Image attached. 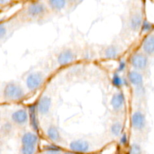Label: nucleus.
Instances as JSON below:
<instances>
[{"label": "nucleus", "instance_id": "f257e3e1", "mask_svg": "<svg viewBox=\"0 0 154 154\" xmlns=\"http://www.w3.org/2000/svg\"><path fill=\"white\" fill-rule=\"evenodd\" d=\"M25 96L23 89L16 82H10L6 84L3 90V96L8 101H19Z\"/></svg>", "mask_w": 154, "mask_h": 154}, {"label": "nucleus", "instance_id": "f03ea898", "mask_svg": "<svg viewBox=\"0 0 154 154\" xmlns=\"http://www.w3.org/2000/svg\"><path fill=\"white\" fill-rule=\"evenodd\" d=\"M45 82V75L41 72H33L27 75L26 85L30 91H35L42 86Z\"/></svg>", "mask_w": 154, "mask_h": 154}, {"label": "nucleus", "instance_id": "7ed1b4c3", "mask_svg": "<svg viewBox=\"0 0 154 154\" xmlns=\"http://www.w3.org/2000/svg\"><path fill=\"white\" fill-rule=\"evenodd\" d=\"M47 7L44 3L40 2H33L29 4L26 9V14L32 19L42 17L47 12Z\"/></svg>", "mask_w": 154, "mask_h": 154}, {"label": "nucleus", "instance_id": "20e7f679", "mask_svg": "<svg viewBox=\"0 0 154 154\" xmlns=\"http://www.w3.org/2000/svg\"><path fill=\"white\" fill-rule=\"evenodd\" d=\"M51 107H52V99L50 96H42L39 99L36 105V110L37 113L42 117H47L49 115L51 111Z\"/></svg>", "mask_w": 154, "mask_h": 154}, {"label": "nucleus", "instance_id": "39448f33", "mask_svg": "<svg viewBox=\"0 0 154 154\" xmlns=\"http://www.w3.org/2000/svg\"><path fill=\"white\" fill-rule=\"evenodd\" d=\"M11 120L15 125L19 126H25L29 120L28 111L25 108H20L11 114Z\"/></svg>", "mask_w": 154, "mask_h": 154}, {"label": "nucleus", "instance_id": "423d86ee", "mask_svg": "<svg viewBox=\"0 0 154 154\" xmlns=\"http://www.w3.org/2000/svg\"><path fill=\"white\" fill-rule=\"evenodd\" d=\"M69 148L75 153H84L90 150V144L84 139L74 140L69 144Z\"/></svg>", "mask_w": 154, "mask_h": 154}, {"label": "nucleus", "instance_id": "0eeeda50", "mask_svg": "<svg viewBox=\"0 0 154 154\" xmlns=\"http://www.w3.org/2000/svg\"><path fill=\"white\" fill-rule=\"evenodd\" d=\"M76 58V55L74 53L72 50L67 48L59 54L58 57H57V62H58L60 66H67V65L70 64Z\"/></svg>", "mask_w": 154, "mask_h": 154}, {"label": "nucleus", "instance_id": "6e6552de", "mask_svg": "<svg viewBox=\"0 0 154 154\" xmlns=\"http://www.w3.org/2000/svg\"><path fill=\"white\" fill-rule=\"evenodd\" d=\"M131 64L138 70H143L147 66V58L141 53H136L131 57Z\"/></svg>", "mask_w": 154, "mask_h": 154}, {"label": "nucleus", "instance_id": "1a4fd4ad", "mask_svg": "<svg viewBox=\"0 0 154 154\" xmlns=\"http://www.w3.org/2000/svg\"><path fill=\"white\" fill-rule=\"evenodd\" d=\"M131 122H132V128L137 131L142 130L145 127V117L141 111H137L134 112L132 114Z\"/></svg>", "mask_w": 154, "mask_h": 154}, {"label": "nucleus", "instance_id": "9d476101", "mask_svg": "<svg viewBox=\"0 0 154 154\" xmlns=\"http://www.w3.org/2000/svg\"><path fill=\"white\" fill-rule=\"evenodd\" d=\"M125 104L124 95L121 92H117L113 95L111 99V105L112 109L115 112H120L122 111Z\"/></svg>", "mask_w": 154, "mask_h": 154}, {"label": "nucleus", "instance_id": "9b49d317", "mask_svg": "<svg viewBox=\"0 0 154 154\" xmlns=\"http://www.w3.org/2000/svg\"><path fill=\"white\" fill-rule=\"evenodd\" d=\"M22 146H36L38 142V137L32 132H25L20 138Z\"/></svg>", "mask_w": 154, "mask_h": 154}, {"label": "nucleus", "instance_id": "f8f14e48", "mask_svg": "<svg viewBox=\"0 0 154 154\" xmlns=\"http://www.w3.org/2000/svg\"><path fill=\"white\" fill-rule=\"evenodd\" d=\"M46 134L48 138L51 141H53V142L60 143L61 141H63V138H62L58 129L55 126H54V125L48 126L46 131Z\"/></svg>", "mask_w": 154, "mask_h": 154}, {"label": "nucleus", "instance_id": "ddd939ff", "mask_svg": "<svg viewBox=\"0 0 154 154\" xmlns=\"http://www.w3.org/2000/svg\"><path fill=\"white\" fill-rule=\"evenodd\" d=\"M141 23H142V17L141 14L135 12L131 15L129 20V26L132 31H138L141 27Z\"/></svg>", "mask_w": 154, "mask_h": 154}, {"label": "nucleus", "instance_id": "4468645a", "mask_svg": "<svg viewBox=\"0 0 154 154\" xmlns=\"http://www.w3.org/2000/svg\"><path fill=\"white\" fill-rule=\"evenodd\" d=\"M128 79L132 85L137 87H141L143 84V76L137 71H131L128 74Z\"/></svg>", "mask_w": 154, "mask_h": 154}, {"label": "nucleus", "instance_id": "2eb2a0df", "mask_svg": "<svg viewBox=\"0 0 154 154\" xmlns=\"http://www.w3.org/2000/svg\"><path fill=\"white\" fill-rule=\"evenodd\" d=\"M37 110H36L35 105H31L29 108V119L30 120V123H31L33 129L36 132L38 131L39 124L38 120L37 117Z\"/></svg>", "mask_w": 154, "mask_h": 154}, {"label": "nucleus", "instance_id": "dca6fc26", "mask_svg": "<svg viewBox=\"0 0 154 154\" xmlns=\"http://www.w3.org/2000/svg\"><path fill=\"white\" fill-rule=\"evenodd\" d=\"M142 48L147 54L154 53V35H150L144 38L142 43Z\"/></svg>", "mask_w": 154, "mask_h": 154}, {"label": "nucleus", "instance_id": "f3484780", "mask_svg": "<svg viewBox=\"0 0 154 154\" xmlns=\"http://www.w3.org/2000/svg\"><path fill=\"white\" fill-rule=\"evenodd\" d=\"M47 3L49 5V8H51L52 10L60 11L63 10L66 7L68 2L65 1V0H51Z\"/></svg>", "mask_w": 154, "mask_h": 154}, {"label": "nucleus", "instance_id": "a211bd4d", "mask_svg": "<svg viewBox=\"0 0 154 154\" xmlns=\"http://www.w3.org/2000/svg\"><path fill=\"white\" fill-rule=\"evenodd\" d=\"M119 54V49L114 45H110L107 47L104 51V56L107 59H115Z\"/></svg>", "mask_w": 154, "mask_h": 154}, {"label": "nucleus", "instance_id": "6ab92c4d", "mask_svg": "<svg viewBox=\"0 0 154 154\" xmlns=\"http://www.w3.org/2000/svg\"><path fill=\"white\" fill-rule=\"evenodd\" d=\"M123 131V124L120 121H115L110 126V133L114 137L120 136Z\"/></svg>", "mask_w": 154, "mask_h": 154}, {"label": "nucleus", "instance_id": "aec40b11", "mask_svg": "<svg viewBox=\"0 0 154 154\" xmlns=\"http://www.w3.org/2000/svg\"><path fill=\"white\" fill-rule=\"evenodd\" d=\"M112 84L114 87H116L117 88H120L123 86L124 84V81L122 78V77L120 76L118 74V72H115L114 74L112 77Z\"/></svg>", "mask_w": 154, "mask_h": 154}, {"label": "nucleus", "instance_id": "412c9836", "mask_svg": "<svg viewBox=\"0 0 154 154\" xmlns=\"http://www.w3.org/2000/svg\"><path fill=\"white\" fill-rule=\"evenodd\" d=\"M20 151L22 154H35L36 146H22Z\"/></svg>", "mask_w": 154, "mask_h": 154}, {"label": "nucleus", "instance_id": "4be33fe9", "mask_svg": "<svg viewBox=\"0 0 154 154\" xmlns=\"http://www.w3.org/2000/svg\"><path fill=\"white\" fill-rule=\"evenodd\" d=\"M129 154H141V148L138 144H132L129 150Z\"/></svg>", "mask_w": 154, "mask_h": 154}, {"label": "nucleus", "instance_id": "5701e85b", "mask_svg": "<svg viewBox=\"0 0 154 154\" xmlns=\"http://www.w3.org/2000/svg\"><path fill=\"white\" fill-rule=\"evenodd\" d=\"M7 28H6L4 24L0 23V39L5 38V36L7 34Z\"/></svg>", "mask_w": 154, "mask_h": 154}, {"label": "nucleus", "instance_id": "b1692460", "mask_svg": "<svg viewBox=\"0 0 154 154\" xmlns=\"http://www.w3.org/2000/svg\"><path fill=\"white\" fill-rule=\"evenodd\" d=\"M44 154H60V150L56 147H51V148L47 150Z\"/></svg>", "mask_w": 154, "mask_h": 154}, {"label": "nucleus", "instance_id": "393cba45", "mask_svg": "<svg viewBox=\"0 0 154 154\" xmlns=\"http://www.w3.org/2000/svg\"><path fill=\"white\" fill-rule=\"evenodd\" d=\"M151 28H152V25L150 23H148L147 21H144V22L143 23L142 29L144 30V31H148V30H150Z\"/></svg>", "mask_w": 154, "mask_h": 154}, {"label": "nucleus", "instance_id": "a878e982", "mask_svg": "<svg viewBox=\"0 0 154 154\" xmlns=\"http://www.w3.org/2000/svg\"><path fill=\"white\" fill-rule=\"evenodd\" d=\"M2 128H3V132H5V133L8 134V133H10V132H11L12 127L9 123H6L5 125L3 126Z\"/></svg>", "mask_w": 154, "mask_h": 154}, {"label": "nucleus", "instance_id": "bb28decb", "mask_svg": "<svg viewBox=\"0 0 154 154\" xmlns=\"http://www.w3.org/2000/svg\"><path fill=\"white\" fill-rule=\"evenodd\" d=\"M126 69V63L124 61H120V63H119L118 69H117V71L118 72H122L124 69Z\"/></svg>", "mask_w": 154, "mask_h": 154}, {"label": "nucleus", "instance_id": "cd10ccee", "mask_svg": "<svg viewBox=\"0 0 154 154\" xmlns=\"http://www.w3.org/2000/svg\"><path fill=\"white\" fill-rule=\"evenodd\" d=\"M120 142H121L122 144H126L127 143V136H126V134H123L121 136V138H120Z\"/></svg>", "mask_w": 154, "mask_h": 154}, {"label": "nucleus", "instance_id": "c85d7f7f", "mask_svg": "<svg viewBox=\"0 0 154 154\" xmlns=\"http://www.w3.org/2000/svg\"><path fill=\"white\" fill-rule=\"evenodd\" d=\"M63 154H78V153H65Z\"/></svg>", "mask_w": 154, "mask_h": 154}]
</instances>
